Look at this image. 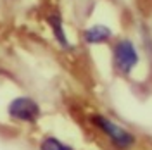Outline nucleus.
<instances>
[{
  "mask_svg": "<svg viewBox=\"0 0 152 150\" xmlns=\"http://www.w3.org/2000/svg\"><path fill=\"white\" fill-rule=\"evenodd\" d=\"M140 60L138 57V50L135 47L132 40L128 38H121L114 43L113 47V64L114 69L119 73V74H132V71L137 67Z\"/></svg>",
  "mask_w": 152,
  "mask_h": 150,
  "instance_id": "7ed1b4c3",
  "label": "nucleus"
},
{
  "mask_svg": "<svg viewBox=\"0 0 152 150\" xmlns=\"http://www.w3.org/2000/svg\"><path fill=\"white\" fill-rule=\"evenodd\" d=\"M38 150H75L71 145L64 143L62 140H59L57 136H43L40 140V145H38Z\"/></svg>",
  "mask_w": 152,
  "mask_h": 150,
  "instance_id": "423d86ee",
  "label": "nucleus"
},
{
  "mask_svg": "<svg viewBox=\"0 0 152 150\" xmlns=\"http://www.w3.org/2000/svg\"><path fill=\"white\" fill-rule=\"evenodd\" d=\"M113 38V29L105 24H92L83 29V42L86 45H102Z\"/></svg>",
  "mask_w": 152,
  "mask_h": 150,
  "instance_id": "39448f33",
  "label": "nucleus"
},
{
  "mask_svg": "<svg viewBox=\"0 0 152 150\" xmlns=\"http://www.w3.org/2000/svg\"><path fill=\"white\" fill-rule=\"evenodd\" d=\"M48 26H50V31H52V36L57 42V45L62 48V50H71L73 48V43L69 42V36H67L66 29H64V21H62V16L59 12H50L48 14Z\"/></svg>",
  "mask_w": 152,
  "mask_h": 150,
  "instance_id": "20e7f679",
  "label": "nucleus"
},
{
  "mask_svg": "<svg viewBox=\"0 0 152 150\" xmlns=\"http://www.w3.org/2000/svg\"><path fill=\"white\" fill-rule=\"evenodd\" d=\"M7 116L10 121L21 122V124H35L38 122L42 116V107L40 103L28 95H19L14 97L7 103Z\"/></svg>",
  "mask_w": 152,
  "mask_h": 150,
  "instance_id": "f03ea898",
  "label": "nucleus"
},
{
  "mask_svg": "<svg viewBox=\"0 0 152 150\" xmlns=\"http://www.w3.org/2000/svg\"><path fill=\"white\" fill-rule=\"evenodd\" d=\"M90 121L107 140L111 141V145L116 147L118 150H130L137 141L135 135L132 131H128L126 128L119 126L118 122H114L113 119L105 117L102 114H94L90 117Z\"/></svg>",
  "mask_w": 152,
  "mask_h": 150,
  "instance_id": "f257e3e1",
  "label": "nucleus"
}]
</instances>
